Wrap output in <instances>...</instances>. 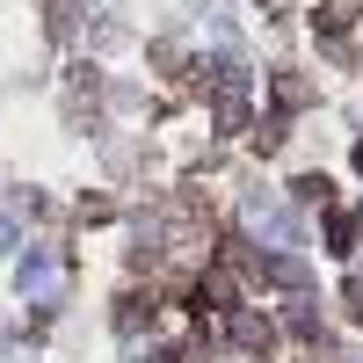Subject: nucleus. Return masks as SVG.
Masks as SVG:
<instances>
[{
    "label": "nucleus",
    "mask_w": 363,
    "mask_h": 363,
    "mask_svg": "<svg viewBox=\"0 0 363 363\" xmlns=\"http://www.w3.org/2000/svg\"><path fill=\"white\" fill-rule=\"evenodd\" d=\"M22 298H58V262L44 255V247H29V262H22Z\"/></svg>",
    "instance_id": "nucleus-1"
},
{
    "label": "nucleus",
    "mask_w": 363,
    "mask_h": 363,
    "mask_svg": "<svg viewBox=\"0 0 363 363\" xmlns=\"http://www.w3.org/2000/svg\"><path fill=\"white\" fill-rule=\"evenodd\" d=\"M233 342L247 349V356H269V349H277V320H262V313H233Z\"/></svg>",
    "instance_id": "nucleus-2"
},
{
    "label": "nucleus",
    "mask_w": 363,
    "mask_h": 363,
    "mask_svg": "<svg viewBox=\"0 0 363 363\" xmlns=\"http://www.w3.org/2000/svg\"><path fill=\"white\" fill-rule=\"evenodd\" d=\"M356 15H363L356 0H320V8H313V29L335 44V37H349V29H356Z\"/></svg>",
    "instance_id": "nucleus-3"
},
{
    "label": "nucleus",
    "mask_w": 363,
    "mask_h": 363,
    "mask_svg": "<svg viewBox=\"0 0 363 363\" xmlns=\"http://www.w3.org/2000/svg\"><path fill=\"white\" fill-rule=\"evenodd\" d=\"M153 313H160V298H153V291H124V298H116V335H138Z\"/></svg>",
    "instance_id": "nucleus-4"
},
{
    "label": "nucleus",
    "mask_w": 363,
    "mask_h": 363,
    "mask_svg": "<svg viewBox=\"0 0 363 363\" xmlns=\"http://www.w3.org/2000/svg\"><path fill=\"white\" fill-rule=\"evenodd\" d=\"M327 189H335V182H327V174H298V182H291V196L306 203V211H313V203L327 211Z\"/></svg>",
    "instance_id": "nucleus-5"
},
{
    "label": "nucleus",
    "mask_w": 363,
    "mask_h": 363,
    "mask_svg": "<svg viewBox=\"0 0 363 363\" xmlns=\"http://www.w3.org/2000/svg\"><path fill=\"white\" fill-rule=\"evenodd\" d=\"M306 102H313V87L298 73H277V109H306Z\"/></svg>",
    "instance_id": "nucleus-6"
},
{
    "label": "nucleus",
    "mask_w": 363,
    "mask_h": 363,
    "mask_svg": "<svg viewBox=\"0 0 363 363\" xmlns=\"http://www.w3.org/2000/svg\"><path fill=\"white\" fill-rule=\"evenodd\" d=\"M327 255H356V225L342 218V211L327 218Z\"/></svg>",
    "instance_id": "nucleus-7"
},
{
    "label": "nucleus",
    "mask_w": 363,
    "mask_h": 363,
    "mask_svg": "<svg viewBox=\"0 0 363 363\" xmlns=\"http://www.w3.org/2000/svg\"><path fill=\"white\" fill-rule=\"evenodd\" d=\"M44 29H51V37H66V29H73V0H51V8H44Z\"/></svg>",
    "instance_id": "nucleus-8"
},
{
    "label": "nucleus",
    "mask_w": 363,
    "mask_h": 363,
    "mask_svg": "<svg viewBox=\"0 0 363 363\" xmlns=\"http://www.w3.org/2000/svg\"><path fill=\"white\" fill-rule=\"evenodd\" d=\"M342 306H349V320H363V277H349V291H342Z\"/></svg>",
    "instance_id": "nucleus-9"
},
{
    "label": "nucleus",
    "mask_w": 363,
    "mask_h": 363,
    "mask_svg": "<svg viewBox=\"0 0 363 363\" xmlns=\"http://www.w3.org/2000/svg\"><path fill=\"white\" fill-rule=\"evenodd\" d=\"M0 255H15V225L8 218H0Z\"/></svg>",
    "instance_id": "nucleus-10"
},
{
    "label": "nucleus",
    "mask_w": 363,
    "mask_h": 363,
    "mask_svg": "<svg viewBox=\"0 0 363 363\" xmlns=\"http://www.w3.org/2000/svg\"><path fill=\"white\" fill-rule=\"evenodd\" d=\"M356 167H363V145H356Z\"/></svg>",
    "instance_id": "nucleus-11"
}]
</instances>
